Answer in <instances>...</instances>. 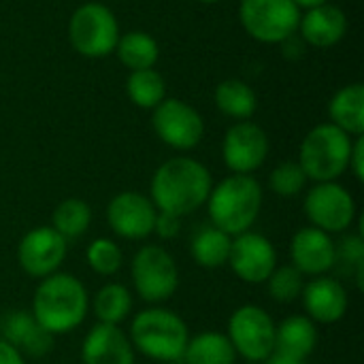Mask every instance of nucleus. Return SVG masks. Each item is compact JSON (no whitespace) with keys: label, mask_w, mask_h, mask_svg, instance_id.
I'll return each mask as SVG.
<instances>
[{"label":"nucleus","mask_w":364,"mask_h":364,"mask_svg":"<svg viewBox=\"0 0 364 364\" xmlns=\"http://www.w3.org/2000/svg\"><path fill=\"white\" fill-rule=\"evenodd\" d=\"M211 194V173L194 158L179 156L166 160L151 179V203L156 209L183 218L207 203Z\"/></svg>","instance_id":"nucleus-1"},{"label":"nucleus","mask_w":364,"mask_h":364,"mask_svg":"<svg viewBox=\"0 0 364 364\" xmlns=\"http://www.w3.org/2000/svg\"><path fill=\"white\" fill-rule=\"evenodd\" d=\"M90 299L85 286L70 273H53L41 279L34 299V320L53 337L75 331L87 316Z\"/></svg>","instance_id":"nucleus-2"},{"label":"nucleus","mask_w":364,"mask_h":364,"mask_svg":"<svg viewBox=\"0 0 364 364\" xmlns=\"http://www.w3.org/2000/svg\"><path fill=\"white\" fill-rule=\"evenodd\" d=\"M211 224L237 237L247 232L262 209V188L252 175H230L222 179L207 198Z\"/></svg>","instance_id":"nucleus-3"},{"label":"nucleus","mask_w":364,"mask_h":364,"mask_svg":"<svg viewBox=\"0 0 364 364\" xmlns=\"http://www.w3.org/2000/svg\"><path fill=\"white\" fill-rule=\"evenodd\" d=\"M128 339L134 350L151 360L177 363L183 358L190 333L175 311L151 307L134 316Z\"/></svg>","instance_id":"nucleus-4"},{"label":"nucleus","mask_w":364,"mask_h":364,"mask_svg":"<svg viewBox=\"0 0 364 364\" xmlns=\"http://www.w3.org/2000/svg\"><path fill=\"white\" fill-rule=\"evenodd\" d=\"M352 145L354 141L348 132L335 124H320L303 139L299 164L307 179H314L316 183L335 181L350 166Z\"/></svg>","instance_id":"nucleus-5"},{"label":"nucleus","mask_w":364,"mask_h":364,"mask_svg":"<svg viewBox=\"0 0 364 364\" xmlns=\"http://www.w3.org/2000/svg\"><path fill=\"white\" fill-rule=\"evenodd\" d=\"M68 38L77 53L85 58H105L115 51L119 26L109 6L87 2L73 13L68 21Z\"/></svg>","instance_id":"nucleus-6"},{"label":"nucleus","mask_w":364,"mask_h":364,"mask_svg":"<svg viewBox=\"0 0 364 364\" xmlns=\"http://www.w3.org/2000/svg\"><path fill=\"white\" fill-rule=\"evenodd\" d=\"M136 294L147 303L168 301L179 288V269L173 256L160 245H145L130 264Z\"/></svg>","instance_id":"nucleus-7"},{"label":"nucleus","mask_w":364,"mask_h":364,"mask_svg":"<svg viewBox=\"0 0 364 364\" xmlns=\"http://www.w3.org/2000/svg\"><path fill=\"white\" fill-rule=\"evenodd\" d=\"M275 322L258 305L239 307L228 320V339L247 363H264L275 352Z\"/></svg>","instance_id":"nucleus-8"},{"label":"nucleus","mask_w":364,"mask_h":364,"mask_svg":"<svg viewBox=\"0 0 364 364\" xmlns=\"http://www.w3.org/2000/svg\"><path fill=\"white\" fill-rule=\"evenodd\" d=\"M239 19L256 41L282 43L296 32L301 11L292 0H241Z\"/></svg>","instance_id":"nucleus-9"},{"label":"nucleus","mask_w":364,"mask_h":364,"mask_svg":"<svg viewBox=\"0 0 364 364\" xmlns=\"http://www.w3.org/2000/svg\"><path fill=\"white\" fill-rule=\"evenodd\" d=\"M305 215L314 228L328 235L343 232L356 218V203L354 196L337 181H322L307 192Z\"/></svg>","instance_id":"nucleus-10"},{"label":"nucleus","mask_w":364,"mask_h":364,"mask_svg":"<svg viewBox=\"0 0 364 364\" xmlns=\"http://www.w3.org/2000/svg\"><path fill=\"white\" fill-rule=\"evenodd\" d=\"M156 134L173 149H192L205 134V122L200 113L183 100L164 98L151 117Z\"/></svg>","instance_id":"nucleus-11"},{"label":"nucleus","mask_w":364,"mask_h":364,"mask_svg":"<svg viewBox=\"0 0 364 364\" xmlns=\"http://www.w3.org/2000/svg\"><path fill=\"white\" fill-rule=\"evenodd\" d=\"M66 258V239L51 226H38L23 235L17 245V262L23 273L45 279L58 273Z\"/></svg>","instance_id":"nucleus-12"},{"label":"nucleus","mask_w":364,"mask_h":364,"mask_svg":"<svg viewBox=\"0 0 364 364\" xmlns=\"http://www.w3.org/2000/svg\"><path fill=\"white\" fill-rule=\"evenodd\" d=\"M267 156L269 136L260 126L252 122H239L226 132L222 143V158L235 175H252L264 164Z\"/></svg>","instance_id":"nucleus-13"},{"label":"nucleus","mask_w":364,"mask_h":364,"mask_svg":"<svg viewBox=\"0 0 364 364\" xmlns=\"http://www.w3.org/2000/svg\"><path fill=\"white\" fill-rule=\"evenodd\" d=\"M228 264L245 284H262L277 267V252L267 237L247 230L232 239Z\"/></svg>","instance_id":"nucleus-14"},{"label":"nucleus","mask_w":364,"mask_h":364,"mask_svg":"<svg viewBox=\"0 0 364 364\" xmlns=\"http://www.w3.org/2000/svg\"><path fill=\"white\" fill-rule=\"evenodd\" d=\"M156 213L158 209L154 207V203L139 192H119L111 198L107 207L109 226L113 228L115 235L128 241L149 237L154 232Z\"/></svg>","instance_id":"nucleus-15"},{"label":"nucleus","mask_w":364,"mask_h":364,"mask_svg":"<svg viewBox=\"0 0 364 364\" xmlns=\"http://www.w3.org/2000/svg\"><path fill=\"white\" fill-rule=\"evenodd\" d=\"M292 267L303 275L320 277L335 267V241L328 232L307 226L301 228L290 243Z\"/></svg>","instance_id":"nucleus-16"},{"label":"nucleus","mask_w":364,"mask_h":364,"mask_svg":"<svg viewBox=\"0 0 364 364\" xmlns=\"http://www.w3.org/2000/svg\"><path fill=\"white\" fill-rule=\"evenodd\" d=\"M303 305L307 318L320 324H335L348 314V292L339 279L320 275L303 288Z\"/></svg>","instance_id":"nucleus-17"},{"label":"nucleus","mask_w":364,"mask_h":364,"mask_svg":"<svg viewBox=\"0 0 364 364\" xmlns=\"http://www.w3.org/2000/svg\"><path fill=\"white\" fill-rule=\"evenodd\" d=\"M81 360L83 364H134V348L119 326L98 322L83 339Z\"/></svg>","instance_id":"nucleus-18"},{"label":"nucleus","mask_w":364,"mask_h":364,"mask_svg":"<svg viewBox=\"0 0 364 364\" xmlns=\"http://www.w3.org/2000/svg\"><path fill=\"white\" fill-rule=\"evenodd\" d=\"M2 339L28 356H45L53 348V335L47 333L30 311H11L0 324Z\"/></svg>","instance_id":"nucleus-19"},{"label":"nucleus","mask_w":364,"mask_h":364,"mask_svg":"<svg viewBox=\"0 0 364 364\" xmlns=\"http://www.w3.org/2000/svg\"><path fill=\"white\" fill-rule=\"evenodd\" d=\"M299 28H301L305 43L326 49V47L337 45L346 36L348 17L339 6L326 2V4L314 6L305 15H301Z\"/></svg>","instance_id":"nucleus-20"},{"label":"nucleus","mask_w":364,"mask_h":364,"mask_svg":"<svg viewBox=\"0 0 364 364\" xmlns=\"http://www.w3.org/2000/svg\"><path fill=\"white\" fill-rule=\"evenodd\" d=\"M318 346V326L307 316H290L275 328V352L307 360Z\"/></svg>","instance_id":"nucleus-21"},{"label":"nucleus","mask_w":364,"mask_h":364,"mask_svg":"<svg viewBox=\"0 0 364 364\" xmlns=\"http://www.w3.org/2000/svg\"><path fill=\"white\" fill-rule=\"evenodd\" d=\"M331 117L337 128L350 136H363L364 132V87L363 83H352L341 87L331 100Z\"/></svg>","instance_id":"nucleus-22"},{"label":"nucleus","mask_w":364,"mask_h":364,"mask_svg":"<svg viewBox=\"0 0 364 364\" xmlns=\"http://www.w3.org/2000/svg\"><path fill=\"white\" fill-rule=\"evenodd\" d=\"M186 364H235L237 352L224 333H200L188 341L183 352Z\"/></svg>","instance_id":"nucleus-23"},{"label":"nucleus","mask_w":364,"mask_h":364,"mask_svg":"<svg viewBox=\"0 0 364 364\" xmlns=\"http://www.w3.org/2000/svg\"><path fill=\"white\" fill-rule=\"evenodd\" d=\"M230 245L232 237L222 232L215 226H205L200 228L190 245V254L194 262L203 269H220L228 262L230 256Z\"/></svg>","instance_id":"nucleus-24"},{"label":"nucleus","mask_w":364,"mask_h":364,"mask_svg":"<svg viewBox=\"0 0 364 364\" xmlns=\"http://www.w3.org/2000/svg\"><path fill=\"white\" fill-rule=\"evenodd\" d=\"M215 105L218 109L239 122H247L258 107L254 90L241 79H226L215 90Z\"/></svg>","instance_id":"nucleus-25"},{"label":"nucleus","mask_w":364,"mask_h":364,"mask_svg":"<svg viewBox=\"0 0 364 364\" xmlns=\"http://www.w3.org/2000/svg\"><path fill=\"white\" fill-rule=\"evenodd\" d=\"M115 51H117L122 64L128 66L130 70L154 68V64L158 62V55H160L156 38L149 36L147 32H141V30H134V32L119 36Z\"/></svg>","instance_id":"nucleus-26"},{"label":"nucleus","mask_w":364,"mask_h":364,"mask_svg":"<svg viewBox=\"0 0 364 364\" xmlns=\"http://www.w3.org/2000/svg\"><path fill=\"white\" fill-rule=\"evenodd\" d=\"M132 309L130 290L122 284H107L94 296V314L98 322L119 326Z\"/></svg>","instance_id":"nucleus-27"},{"label":"nucleus","mask_w":364,"mask_h":364,"mask_svg":"<svg viewBox=\"0 0 364 364\" xmlns=\"http://www.w3.org/2000/svg\"><path fill=\"white\" fill-rule=\"evenodd\" d=\"M92 222V209L81 198H66L62 200L53 215H51V228L60 232L64 239H77L87 232Z\"/></svg>","instance_id":"nucleus-28"},{"label":"nucleus","mask_w":364,"mask_h":364,"mask_svg":"<svg viewBox=\"0 0 364 364\" xmlns=\"http://www.w3.org/2000/svg\"><path fill=\"white\" fill-rule=\"evenodd\" d=\"M126 90H128L130 100L141 109H156L164 100V94H166L164 79L154 68L132 70V75L128 77Z\"/></svg>","instance_id":"nucleus-29"},{"label":"nucleus","mask_w":364,"mask_h":364,"mask_svg":"<svg viewBox=\"0 0 364 364\" xmlns=\"http://www.w3.org/2000/svg\"><path fill=\"white\" fill-rule=\"evenodd\" d=\"M305 275L301 271H296L292 264H284V267H275V271L269 275L267 284H269V294L273 301L277 303H294L305 288Z\"/></svg>","instance_id":"nucleus-30"},{"label":"nucleus","mask_w":364,"mask_h":364,"mask_svg":"<svg viewBox=\"0 0 364 364\" xmlns=\"http://www.w3.org/2000/svg\"><path fill=\"white\" fill-rule=\"evenodd\" d=\"M85 256H87L90 269L96 271L98 275H115L124 262V254H122L119 245L111 239H105V237L92 241Z\"/></svg>","instance_id":"nucleus-31"},{"label":"nucleus","mask_w":364,"mask_h":364,"mask_svg":"<svg viewBox=\"0 0 364 364\" xmlns=\"http://www.w3.org/2000/svg\"><path fill=\"white\" fill-rule=\"evenodd\" d=\"M354 275L358 288L364 286V239L363 235H348L339 245L335 243V267Z\"/></svg>","instance_id":"nucleus-32"},{"label":"nucleus","mask_w":364,"mask_h":364,"mask_svg":"<svg viewBox=\"0 0 364 364\" xmlns=\"http://www.w3.org/2000/svg\"><path fill=\"white\" fill-rule=\"evenodd\" d=\"M307 183V175L299 162H282L269 177V186L277 196L292 198L303 192Z\"/></svg>","instance_id":"nucleus-33"},{"label":"nucleus","mask_w":364,"mask_h":364,"mask_svg":"<svg viewBox=\"0 0 364 364\" xmlns=\"http://www.w3.org/2000/svg\"><path fill=\"white\" fill-rule=\"evenodd\" d=\"M179 228H181V218L177 215H171V213H156V222H154V232L160 237V239H175L179 235Z\"/></svg>","instance_id":"nucleus-34"},{"label":"nucleus","mask_w":364,"mask_h":364,"mask_svg":"<svg viewBox=\"0 0 364 364\" xmlns=\"http://www.w3.org/2000/svg\"><path fill=\"white\" fill-rule=\"evenodd\" d=\"M348 168H352L354 177H356L358 181H363L364 179V139L363 136H356V141H354V145H352L350 166H348Z\"/></svg>","instance_id":"nucleus-35"},{"label":"nucleus","mask_w":364,"mask_h":364,"mask_svg":"<svg viewBox=\"0 0 364 364\" xmlns=\"http://www.w3.org/2000/svg\"><path fill=\"white\" fill-rule=\"evenodd\" d=\"M0 364H23V356L11 343L0 339Z\"/></svg>","instance_id":"nucleus-36"},{"label":"nucleus","mask_w":364,"mask_h":364,"mask_svg":"<svg viewBox=\"0 0 364 364\" xmlns=\"http://www.w3.org/2000/svg\"><path fill=\"white\" fill-rule=\"evenodd\" d=\"M264 363L267 364H307L305 360H296V358H290V356H284V354H277V352H273Z\"/></svg>","instance_id":"nucleus-37"},{"label":"nucleus","mask_w":364,"mask_h":364,"mask_svg":"<svg viewBox=\"0 0 364 364\" xmlns=\"http://www.w3.org/2000/svg\"><path fill=\"white\" fill-rule=\"evenodd\" d=\"M296 6H305V9H314V6H320V4H326L328 0H292Z\"/></svg>","instance_id":"nucleus-38"},{"label":"nucleus","mask_w":364,"mask_h":364,"mask_svg":"<svg viewBox=\"0 0 364 364\" xmlns=\"http://www.w3.org/2000/svg\"><path fill=\"white\" fill-rule=\"evenodd\" d=\"M196 2H203V4H215V2H222V0H196Z\"/></svg>","instance_id":"nucleus-39"},{"label":"nucleus","mask_w":364,"mask_h":364,"mask_svg":"<svg viewBox=\"0 0 364 364\" xmlns=\"http://www.w3.org/2000/svg\"><path fill=\"white\" fill-rule=\"evenodd\" d=\"M245 364H262V363H245Z\"/></svg>","instance_id":"nucleus-40"}]
</instances>
